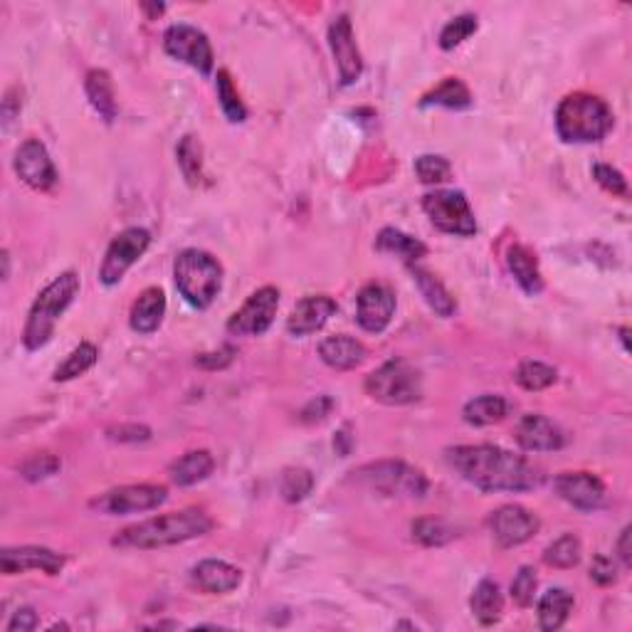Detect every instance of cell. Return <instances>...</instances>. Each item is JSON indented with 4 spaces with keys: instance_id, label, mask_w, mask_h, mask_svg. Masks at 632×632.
<instances>
[{
    "instance_id": "15",
    "label": "cell",
    "mask_w": 632,
    "mask_h": 632,
    "mask_svg": "<svg viewBox=\"0 0 632 632\" xmlns=\"http://www.w3.org/2000/svg\"><path fill=\"white\" fill-rule=\"evenodd\" d=\"M329 47L334 52L336 67H339V79L344 87L354 84L363 75V60L358 52L354 25L349 15H336L329 25Z\"/></svg>"
},
{
    "instance_id": "30",
    "label": "cell",
    "mask_w": 632,
    "mask_h": 632,
    "mask_svg": "<svg viewBox=\"0 0 632 632\" xmlns=\"http://www.w3.org/2000/svg\"><path fill=\"white\" fill-rule=\"evenodd\" d=\"M509 413V403L502 398V395H479V398H472L470 403L462 408V418L465 423L474 425V428H487V425L499 423V420L507 418Z\"/></svg>"
},
{
    "instance_id": "6",
    "label": "cell",
    "mask_w": 632,
    "mask_h": 632,
    "mask_svg": "<svg viewBox=\"0 0 632 632\" xmlns=\"http://www.w3.org/2000/svg\"><path fill=\"white\" fill-rule=\"evenodd\" d=\"M358 484L383 494V497H408L423 499L428 494L430 482L418 467H410L408 462L400 460H381L368 462L351 472Z\"/></svg>"
},
{
    "instance_id": "23",
    "label": "cell",
    "mask_w": 632,
    "mask_h": 632,
    "mask_svg": "<svg viewBox=\"0 0 632 632\" xmlns=\"http://www.w3.org/2000/svg\"><path fill=\"white\" fill-rule=\"evenodd\" d=\"M166 314V294L158 287H149L139 294L129 314V324L136 334H154Z\"/></svg>"
},
{
    "instance_id": "52",
    "label": "cell",
    "mask_w": 632,
    "mask_h": 632,
    "mask_svg": "<svg viewBox=\"0 0 632 632\" xmlns=\"http://www.w3.org/2000/svg\"><path fill=\"white\" fill-rule=\"evenodd\" d=\"M141 10H146V13H149V20H156L158 15L166 10V5L163 3H141Z\"/></svg>"
},
{
    "instance_id": "4",
    "label": "cell",
    "mask_w": 632,
    "mask_h": 632,
    "mask_svg": "<svg viewBox=\"0 0 632 632\" xmlns=\"http://www.w3.org/2000/svg\"><path fill=\"white\" fill-rule=\"evenodd\" d=\"M79 292V275L77 272H62L60 277L52 279L33 302V309L28 314V324L23 329V344L28 351H38L55 334V326L60 316L67 312L75 302Z\"/></svg>"
},
{
    "instance_id": "31",
    "label": "cell",
    "mask_w": 632,
    "mask_h": 632,
    "mask_svg": "<svg viewBox=\"0 0 632 632\" xmlns=\"http://www.w3.org/2000/svg\"><path fill=\"white\" fill-rule=\"evenodd\" d=\"M472 104L470 87L460 77H445L433 92L420 99V107H445V109H467Z\"/></svg>"
},
{
    "instance_id": "19",
    "label": "cell",
    "mask_w": 632,
    "mask_h": 632,
    "mask_svg": "<svg viewBox=\"0 0 632 632\" xmlns=\"http://www.w3.org/2000/svg\"><path fill=\"white\" fill-rule=\"evenodd\" d=\"M516 442H519L521 450L526 452H556L561 450L566 437H563L561 428L544 415H524L516 425Z\"/></svg>"
},
{
    "instance_id": "14",
    "label": "cell",
    "mask_w": 632,
    "mask_h": 632,
    "mask_svg": "<svg viewBox=\"0 0 632 632\" xmlns=\"http://www.w3.org/2000/svg\"><path fill=\"white\" fill-rule=\"evenodd\" d=\"M539 519L531 514L529 509L519 507V504H504L497 512L489 516V531H492L494 541L502 549H514V546L526 544L539 531Z\"/></svg>"
},
{
    "instance_id": "1",
    "label": "cell",
    "mask_w": 632,
    "mask_h": 632,
    "mask_svg": "<svg viewBox=\"0 0 632 632\" xmlns=\"http://www.w3.org/2000/svg\"><path fill=\"white\" fill-rule=\"evenodd\" d=\"M447 465L482 492H529L541 474L526 457L497 445H457L445 452Z\"/></svg>"
},
{
    "instance_id": "43",
    "label": "cell",
    "mask_w": 632,
    "mask_h": 632,
    "mask_svg": "<svg viewBox=\"0 0 632 632\" xmlns=\"http://www.w3.org/2000/svg\"><path fill=\"white\" fill-rule=\"evenodd\" d=\"M536 588H539V578H536L534 568L521 566L512 581V600L519 608H529V605H534Z\"/></svg>"
},
{
    "instance_id": "13",
    "label": "cell",
    "mask_w": 632,
    "mask_h": 632,
    "mask_svg": "<svg viewBox=\"0 0 632 632\" xmlns=\"http://www.w3.org/2000/svg\"><path fill=\"white\" fill-rule=\"evenodd\" d=\"M13 168L20 181L38 193H50L60 183V173L47 154L45 144L38 139H28L20 144V149L15 151Z\"/></svg>"
},
{
    "instance_id": "7",
    "label": "cell",
    "mask_w": 632,
    "mask_h": 632,
    "mask_svg": "<svg viewBox=\"0 0 632 632\" xmlns=\"http://www.w3.org/2000/svg\"><path fill=\"white\" fill-rule=\"evenodd\" d=\"M366 393L383 405H410L423 398L420 371L405 358H391L366 376Z\"/></svg>"
},
{
    "instance_id": "44",
    "label": "cell",
    "mask_w": 632,
    "mask_h": 632,
    "mask_svg": "<svg viewBox=\"0 0 632 632\" xmlns=\"http://www.w3.org/2000/svg\"><path fill=\"white\" fill-rule=\"evenodd\" d=\"M593 178L605 193H610V196H618V198L630 196V188H628V181H625V176L618 171V168L608 166V163H595Z\"/></svg>"
},
{
    "instance_id": "10",
    "label": "cell",
    "mask_w": 632,
    "mask_h": 632,
    "mask_svg": "<svg viewBox=\"0 0 632 632\" xmlns=\"http://www.w3.org/2000/svg\"><path fill=\"white\" fill-rule=\"evenodd\" d=\"M168 499V489L161 484H126V487L112 489L102 497L92 499L89 507L99 514L119 516V514H136L158 509Z\"/></svg>"
},
{
    "instance_id": "42",
    "label": "cell",
    "mask_w": 632,
    "mask_h": 632,
    "mask_svg": "<svg viewBox=\"0 0 632 632\" xmlns=\"http://www.w3.org/2000/svg\"><path fill=\"white\" fill-rule=\"evenodd\" d=\"M415 173H418L420 183L425 186H437V183H445L452 178V166L447 158L425 154L415 161Z\"/></svg>"
},
{
    "instance_id": "34",
    "label": "cell",
    "mask_w": 632,
    "mask_h": 632,
    "mask_svg": "<svg viewBox=\"0 0 632 632\" xmlns=\"http://www.w3.org/2000/svg\"><path fill=\"white\" fill-rule=\"evenodd\" d=\"M97 358H99L97 346L89 344V341H84V344H79L77 349L72 351V354L55 368V376H52V381L65 383V381H72V378L84 376V373H87L89 368L97 363Z\"/></svg>"
},
{
    "instance_id": "3",
    "label": "cell",
    "mask_w": 632,
    "mask_h": 632,
    "mask_svg": "<svg viewBox=\"0 0 632 632\" xmlns=\"http://www.w3.org/2000/svg\"><path fill=\"white\" fill-rule=\"evenodd\" d=\"M613 129V112L595 94H568L556 109V134L566 144H595Z\"/></svg>"
},
{
    "instance_id": "35",
    "label": "cell",
    "mask_w": 632,
    "mask_h": 632,
    "mask_svg": "<svg viewBox=\"0 0 632 632\" xmlns=\"http://www.w3.org/2000/svg\"><path fill=\"white\" fill-rule=\"evenodd\" d=\"M516 383H519L524 391H546L556 383L558 373L556 368L549 366V363H541V361H521L519 368H516Z\"/></svg>"
},
{
    "instance_id": "38",
    "label": "cell",
    "mask_w": 632,
    "mask_h": 632,
    "mask_svg": "<svg viewBox=\"0 0 632 632\" xmlns=\"http://www.w3.org/2000/svg\"><path fill=\"white\" fill-rule=\"evenodd\" d=\"M215 89H218V99H220V107H223L225 117L233 124H242L247 119V109L242 104L240 92L233 84V77H230L228 70H220L218 77H215Z\"/></svg>"
},
{
    "instance_id": "9",
    "label": "cell",
    "mask_w": 632,
    "mask_h": 632,
    "mask_svg": "<svg viewBox=\"0 0 632 632\" xmlns=\"http://www.w3.org/2000/svg\"><path fill=\"white\" fill-rule=\"evenodd\" d=\"M163 50L173 57V60L183 62V65L193 67L203 77L213 72L215 55L210 40L205 38L203 30L193 28V25L178 23L163 33Z\"/></svg>"
},
{
    "instance_id": "49",
    "label": "cell",
    "mask_w": 632,
    "mask_h": 632,
    "mask_svg": "<svg viewBox=\"0 0 632 632\" xmlns=\"http://www.w3.org/2000/svg\"><path fill=\"white\" fill-rule=\"evenodd\" d=\"M235 356V349H230V346H225V349L215 351V354H200L196 358L198 366L208 368V371H215V368H225L230 366V361H233Z\"/></svg>"
},
{
    "instance_id": "48",
    "label": "cell",
    "mask_w": 632,
    "mask_h": 632,
    "mask_svg": "<svg viewBox=\"0 0 632 632\" xmlns=\"http://www.w3.org/2000/svg\"><path fill=\"white\" fill-rule=\"evenodd\" d=\"M38 623H40V618L33 608H18L13 613V618H10V623L5 625V630L8 632H30V630L38 628Z\"/></svg>"
},
{
    "instance_id": "12",
    "label": "cell",
    "mask_w": 632,
    "mask_h": 632,
    "mask_svg": "<svg viewBox=\"0 0 632 632\" xmlns=\"http://www.w3.org/2000/svg\"><path fill=\"white\" fill-rule=\"evenodd\" d=\"M279 309V289L262 287L250 294L245 304L228 319V331L233 336H262L275 321Z\"/></svg>"
},
{
    "instance_id": "22",
    "label": "cell",
    "mask_w": 632,
    "mask_h": 632,
    "mask_svg": "<svg viewBox=\"0 0 632 632\" xmlns=\"http://www.w3.org/2000/svg\"><path fill=\"white\" fill-rule=\"evenodd\" d=\"M319 356L334 371H351V368L361 366L366 361V346L354 336H329V339L321 341Z\"/></svg>"
},
{
    "instance_id": "32",
    "label": "cell",
    "mask_w": 632,
    "mask_h": 632,
    "mask_svg": "<svg viewBox=\"0 0 632 632\" xmlns=\"http://www.w3.org/2000/svg\"><path fill=\"white\" fill-rule=\"evenodd\" d=\"M573 603L576 600L566 588H551L549 593H544V598L539 600V628L546 632L561 628L571 615Z\"/></svg>"
},
{
    "instance_id": "51",
    "label": "cell",
    "mask_w": 632,
    "mask_h": 632,
    "mask_svg": "<svg viewBox=\"0 0 632 632\" xmlns=\"http://www.w3.org/2000/svg\"><path fill=\"white\" fill-rule=\"evenodd\" d=\"M618 556L625 566H632V551H630V526H625L623 534L618 539Z\"/></svg>"
},
{
    "instance_id": "54",
    "label": "cell",
    "mask_w": 632,
    "mask_h": 632,
    "mask_svg": "<svg viewBox=\"0 0 632 632\" xmlns=\"http://www.w3.org/2000/svg\"><path fill=\"white\" fill-rule=\"evenodd\" d=\"M620 339H623V346L628 349V329H620Z\"/></svg>"
},
{
    "instance_id": "16",
    "label": "cell",
    "mask_w": 632,
    "mask_h": 632,
    "mask_svg": "<svg viewBox=\"0 0 632 632\" xmlns=\"http://www.w3.org/2000/svg\"><path fill=\"white\" fill-rule=\"evenodd\" d=\"M395 314V294L386 284L371 282L358 292L356 321L368 334H381L388 329Z\"/></svg>"
},
{
    "instance_id": "25",
    "label": "cell",
    "mask_w": 632,
    "mask_h": 632,
    "mask_svg": "<svg viewBox=\"0 0 632 632\" xmlns=\"http://www.w3.org/2000/svg\"><path fill=\"white\" fill-rule=\"evenodd\" d=\"M84 94H87L89 104L99 114V119H104L107 124H112L117 119V94H114L112 75L107 70L87 72V77H84Z\"/></svg>"
},
{
    "instance_id": "28",
    "label": "cell",
    "mask_w": 632,
    "mask_h": 632,
    "mask_svg": "<svg viewBox=\"0 0 632 632\" xmlns=\"http://www.w3.org/2000/svg\"><path fill=\"white\" fill-rule=\"evenodd\" d=\"M376 250L386 252V255H395L405 262V265H418L420 257L428 255V245L415 237L400 233L395 228H383L376 237Z\"/></svg>"
},
{
    "instance_id": "8",
    "label": "cell",
    "mask_w": 632,
    "mask_h": 632,
    "mask_svg": "<svg viewBox=\"0 0 632 632\" xmlns=\"http://www.w3.org/2000/svg\"><path fill=\"white\" fill-rule=\"evenodd\" d=\"M423 210L440 233L457 237H472L477 233V220H474L470 200L462 191L425 193Z\"/></svg>"
},
{
    "instance_id": "2",
    "label": "cell",
    "mask_w": 632,
    "mask_h": 632,
    "mask_svg": "<svg viewBox=\"0 0 632 632\" xmlns=\"http://www.w3.org/2000/svg\"><path fill=\"white\" fill-rule=\"evenodd\" d=\"M213 519L200 509H183V512H171L154 516V519L139 521L134 526H126L112 539L117 549H163V546L186 544L191 539L210 534Z\"/></svg>"
},
{
    "instance_id": "33",
    "label": "cell",
    "mask_w": 632,
    "mask_h": 632,
    "mask_svg": "<svg viewBox=\"0 0 632 632\" xmlns=\"http://www.w3.org/2000/svg\"><path fill=\"white\" fill-rule=\"evenodd\" d=\"M176 161L188 186L198 188L203 183V144H200L198 136H183L176 149Z\"/></svg>"
},
{
    "instance_id": "39",
    "label": "cell",
    "mask_w": 632,
    "mask_h": 632,
    "mask_svg": "<svg viewBox=\"0 0 632 632\" xmlns=\"http://www.w3.org/2000/svg\"><path fill=\"white\" fill-rule=\"evenodd\" d=\"M413 539L423 546H442L455 539V529L442 519H418L410 526Z\"/></svg>"
},
{
    "instance_id": "5",
    "label": "cell",
    "mask_w": 632,
    "mask_h": 632,
    "mask_svg": "<svg viewBox=\"0 0 632 632\" xmlns=\"http://www.w3.org/2000/svg\"><path fill=\"white\" fill-rule=\"evenodd\" d=\"M176 289L193 309H208L223 287V265L210 252L188 247L173 262Z\"/></svg>"
},
{
    "instance_id": "40",
    "label": "cell",
    "mask_w": 632,
    "mask_h": 632,
    "mask_svg": "<svg viewBox=\"0 0 632 632\" xmlns=\"http://www.w3.org/2000/svg\"><path fill=\"white\" fill-rule=\"evenodd\" d=\"M60 470L62 460L57 455H52V452H38V455L28 457V460L20 465V474H23V479H28V482H45V479L55 477Z\"/></svg>"
},
{
    "instance_id": "11",
    "label": "cell",
    "mask_w": 632,
    "mask_h": 632,
    "mask_svg": "<svg viewBox=\"0 0 632 632\" xmlns=\"http://www.w3.org/2000/svg\"><path fill=\"white\" fill-rule=\"evenodd\" d=\"M149 245L151 233L144 228H126L124 233L114 237L112 245L107 247L102 267H99V279H102V284H107V287L119 284L126 272L131 270V265L149 250Z\"/></svg>"
},
{
    "instance_id": "45",
    "label": "cell",
    "mask_w": 632,
    "mask_h": 632,
    "mask_svg": "<svg viewBox=\"0 0 632 632\" xmlns=\"http://www.w3.org/2000/svg\"><path fill=\"white\" fill-rule=\"evenodd\" d=\"M107 437L114 442H146L151 440V430L139 423H121L107 430Z\"/></svg>"
},
{
    "instance_id": "26",
    "label": "cell",
    "mask_w": 632,
    "mask_h": 632,
    "mask_svg": "<svg viewBox=\"0 0 632 632\" xmlns=\"http://www.w3.org/2000/svg\"><path fill=\"white\" fill-rule=\"evenodd\" d=\"M215 470V460L208 450H193L186 452L183 457L171 462L168 467V477L176 487H193V484L208 479Z\"/></svg>"
},
{
    "instance_id": "21",
    "label": "cell",
    "mask_w": 632,
    "mask_h": 632,
    "mask_svg": "<svg viewBox=\"0 0 632 632\" xmlns=\"http://www.w3.org/2000/svg\"><path fill=\"white\" fill-rule=\"evenodd\" d=\"M191 581L193 586L200 588L203 593H213V595H225L233 593L237 586L242 583V573L240 568L230 566V563L218 561V558H205L198 566H193L191 571Z\"/></svg>"
},
{
    "instance_id": "20",
    "label": "cell",
    "mask_w": 632,
    "mask_h": 632,
    "mask_svg": "<svg viewBox=\"0 0 632 632\" xmlns=\"http://www.w3.org/2000/svg\"><path fill=\"white\" fill-rule=\"evenodd\" d=\"M336 302L326 294H314V297H304L297 302L287 319V331L292 336H312L316 331L324 329L329 324L331 316L336 314Z\"/></svg>"
},
{
    "instance_id": "24",
    "label": "cell",
    "mask_w": 632,
    "mask_h": 632,
    "mask_svg": "<svg viewBox=\"0 0 632 632\" xmlns=\"http://www.w3.org/2000/svg\"><path fill=\"white\" fill-rule=\"evenodd\" d=\"M507 267L512 272L521 289H524L529 297L544 292V277H541L539 260H536L534 252L524 245H512L507 250Z\"/></svg>"
},
{
    "instance_id": "36",
    "label": "cell",
    "mask_w": 632,
    "mask_h": 632,
    "mask_svg": "<svg viewBox=\"0 0 632 632\" xmlns=\"http://www.w3.org/2000/svg\"><path fill=\"white\" fill-rule=\"evenodd\" d=\"M314 489V474L304 467H287L279 477V494H282L284 502L297 504L312 494Z\"/></svg>"
},
{
    "instance_id": "18",
    "label": "cell",
    "mask_w": 632,
    "mask_h": 632,
    "mask_svg": "<svg viewBox=\"0 0 632 632\" xmlns=\"http://www.w3.org/2000/svg\"><path fill=\"white\" fill-rule=\"evenodd\" d=\"M65 568V556L42 546H18V549H3L0 553V571L5 576H18L25 571H42L47 576H57Z\"/></svg>"
},
{
    "instance_id": "17",
    "label": "cell",
    "mask_w": 632,
    "mask_h": 632,
    "mask_svg": "<svg viewBox=\"0 0 632 632\" xmlns=\"http://www.w3.org/2000/svg\"><path fill=\"white\" fill-rule=\"evenodd\" d=\"M556 494L581 512H595L605 502V484L593 472H563L553 479Z\"/></svg>"
},
{
    "instance_id": "37",
    "label": "cell",
    "mask_w": 632,
    "mask_h": 632,
    "mask_svg": "<svg viewBox=\"0 0 632 632\" xmlns=\"http://www.w3.org/2000/svg\"><path fill=\"white\" fill-rule=\"evenodd\" d=\"M583 546L578 541V536L566 534L561 539H556L553 544L546 546L544 551V563L551 568H573L581 563Z\"/></svg>"
},
{
    "instance_id": "27",
    "label": "cell",
    "mask_w": 632,
    "mask_h": 632,
    "mask_svg": "<svg viewBox=\"0 0 632 632\" xmlns=\"http://www.w3.org/2000/svg\"><path fill=\"white\" fill-rule=\"evenodd\" d=\"M408 270H410V275H413V282L418 284L423 299L428 302V307L433 309L437 316H442V319H450V316L457 312V302H455V297L447 292L445 284H442L433 272L423 270V267H418V265H408Z\"/></svg>"
},
{
    "instance_id": "50",
    "label": "cell",
    "mask_w": 632,
    "mask_h": 632,
    "mask_svg": "<svg viewBox=\"0 0 632 632\" xmlns=\"http://www.w3.org/2000/svg\"><path fill=\"white\" fill-rule=\"evenodd\" d=\"M20 109H23V99H20V87L8 89V92H5V99H3V121H5V124H10V121L18 117Z\"/></svg>"
},
{
    "instance_id": "41",
    "label": "cell",
    "mask_w": 632,
    "mask_h": 632,
    "mask_svg": "<svg viewBox=\"0 0 632 632\" xmlns=\"http://www.w3.org/2000/svg\"><path fill=\"white\" fill-rule=\"evenodd\" d=\"M474 33H477V18H474V15H470V13L457 15V18H452L450 23L442 28L440 47L445 52L455 50V47H460L462 42H465Z\"/></svg>"
},
{
    "instance_id": "46",
    "label": "cell",
    "mask_w": 632,
    "mask_h": 632,
    "mask_svg": "<svg viewBox=\"0 0 632 632\" xmlns=\"http://www.w3.org/2000/svg\"><path fill=\"white\" fill-rule=\"evenodd\" d=\"M331 408H334V400H331L329 395H316L314 400H309V403L304 405L299 418H302L304 423H321V420L331 413Z\"/></svg>"
},
{
    "instance_id": "47",
    "label": "cell",
    "mask_w": 632,
    "mask_h": 632,
    "mask_svg": "<svg viewBox=\"0 0 632 632\" xmlns=\"http://www.w3.org/2000/svg\"><path fill=\"white\" fill-rule=\"evenodd\" d=\"M591 581L598 583V586H613V583L618 581V571H615L613 558H608V556H595L593 558Z\"/></svg>"
},
{
    "instance_id": "53",
    "label": "cell",
    "mask_w": 632,
    "mask_h": 632,
    "mask_svg": "<svg viewBox=\"0 0 632 632\" xmlns=\"http://www.w3.org/2000/svg\"><path fill=\"white\" fill-rule=\"evenodd\" d=\"M8 272H10V255H8V250H3V279H8Z\"/></svg>"
},
{
    "instance_id": "29",
    "label": "cell",
    "mask_w": 632,
    "mask_h": 632,
    "mask_svg": "<svg viewBox=\"0 0 632 632\" xmlns=\"http://www.w3.org/2000/svg\"><path fill=\"white\" fill-rule=\"evenodd\" d=\"M470 608L474 618L479 620V625H487V628L497 625L504 613V598L497 583L489 581V578L479 581L470 598Z\"/></svg>"
}]
</instances>
